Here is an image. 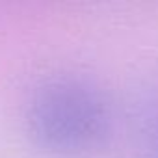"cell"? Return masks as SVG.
<instances>
[{"label": "cell", "mask_w": 158, "mask_h": 158, "mask_svg": "<svg viewBox=\"0 0 158 158\" xmlns=\"http://www.w3.org/2000/svg\"><path fill=\"white\" fill-rule=\"evenodd\" d=\"M24 130L43 156L91 158L114 132V104L104 88L86 74H50L30 91Z\"/></svg>", "instance_id": "cell-1"}, {"label": "cell", "mask_w": 158, "mask_h": 158, "mask_svg": "<svg viewBox=\"0 0 158 158\" xmlns=\"http://www.w3.org/2000/svg\"><path fill=\"white\" fill-rule=\"evenodd\" d=\"M134 158H158V78L139 97L130 117Z\"/></svg>", "instance_id": "cell-2"}]
</instances>
